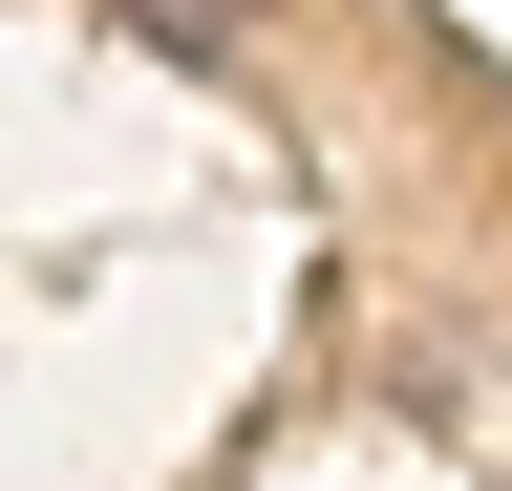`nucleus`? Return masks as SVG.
Instances as JSON below:
<instances>
[{"label":"nucleus","mask_w":512,"mask_h":491,"mask_svg":"<svg viewBox=\"0 0 512 491\" xmlns=\"http://www.w3.org/2000/svg\"><path fill=\"white\" fill-rule=\"evenodd\" d=\"M128 22H150V43H192V65H235V43H256L235 0H128Z\"/></svg>","instance_id":"1"}]
</instances>
